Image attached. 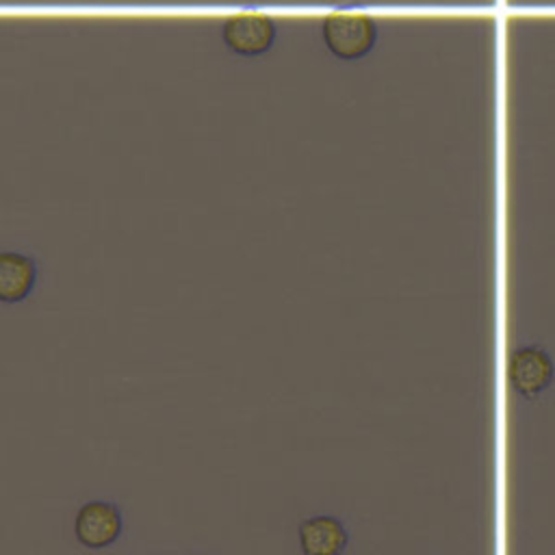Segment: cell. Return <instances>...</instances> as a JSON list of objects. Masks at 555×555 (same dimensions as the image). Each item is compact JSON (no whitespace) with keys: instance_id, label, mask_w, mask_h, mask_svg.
<instances>
[{"instance_id":"obj_1","label":"cell","mask_w":555,"mask_h":555,"mask_svg":"<svg viewBox=\"0 0 555 555\" xmlns=\"http://www.w3.org/2000/svg\"><path fill=\"white\" fill-rule=\"evenodd\" d=\"M377 35V22L360 11H334L321 22L323 43L340 61L364 59L373 50Z\"/></svg>"},{"instance_id":"obj_2","label":"cell","mask_w":555,"mask_h":555,"mask_svg":"<svg viewBox=\"0 0 555 555\" xmlns=\"http://www.w3.org/2000/svg\"><path fill=\"white\" fill-rule=\"evenodd\" d=\"M278 24L260 11H241L230 15L221 26L225 48L238 56H260L275 43Z\"/></svg>"},{"instance_id":"obj_3","label":"cell","mask_w":555,"mask_h":555,"mask_svg":"<svg viewBox=\"0 0 555 555\" xmlns=\"http://www.w3.org/2000/svg\"><path fill=\"white\" fill-rule=\"evenodd\" d=\"M555 377L553 358L540 345H522L509 353L507 379L512 390L522 399H538Z\"/></svg>"},{"instance_id":"obj_4","label":"cell","mask_w":555,"mask_h":555,"mask_svg":"<svg viewBox=\"0 0 555 555\" xmlns=\"http://www.w3.org/2000/svg\"><path fill=\"white\" fill-rule=\"evenodd\" d=\"M124 518L117 505L108 501H89L80 505L74 518V538L89 551H104L121 538Z\"/></svg>"},{"instance_id":"obj_5","label":"cell","mask_w":555,"mask_h":555,"mask_svg":"<svg viewBox=\"0 0 555 555\" xmlns=\"http://www.w3.org/2000/svg\"><path fill=\"white\" fill-rule=\"evenodd\" d=\"M299 548L304 555H343L349 533L336 516H312L297 525Z\"/></svg>"},{"instance_id":"obj_6","label":"cell","mask_w":555,"mask_h":555,"mask_svg":"<svg viewBox=\"0 0 555 555\" xmlns=\"http://www.w3.org/2000/svg\"><path fill=\"white\" fill-rule=\"evenodd\" d=\"M37 282V264L22 251L0 254V299L4 304L24 301Z\"/></svg>"}]
</instances>
